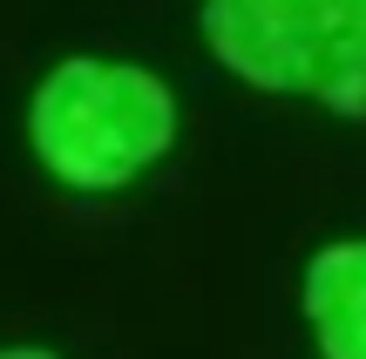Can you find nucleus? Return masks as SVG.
<instances>
[{"label": "nucleus", "instance_id": "obj_1", "mask_svg": "<svg viewBox=\"0 0 366 359\" xmlns=\"http://www.w3.org/2000/svg\"><path fill=\"white\" fill-rule=\"evenodd\" d=\"M27 136L48 176L68 190H122L170 156L177 143V95L136 61L75 54L34 89Z\"/></svg>", "mask_w": 366, "mask_h": 359}, {"label": "nucleus", "instance_id": "obj_2", "mask_svg": "<svg viewBox=\"0 0 366 359\" xmlns=\"http://www.w3.org/2000/svg\"><path fill=\"white\" fill-rule=\"evenodd\" d=\"M204 41L264 95L366 116V0H204Z\"/></svg>", "mask_w": 366, "mask_h": 359}, {"label": "nucleus", "instance_id": "obj_3", "mask_svg": "<svg viewBox=\"0 0 366 359\" xmlns=\"http://www.w3.org/2000/svg\"><path fill=\"white\" fill-rule=\"evenodd\" d=\"M305 325L326 359H366V238L326 244L305 265Z\"/></svg>", "mask_w": 366, "mask_h": 359}, {"label": "nucleus", "instance_id": "obj_4", "mask_svg": "<svg viewBox=\"0 0 366 359\" xmlns=\"http://www.w3.org/2000/svg\"><path fill=\"white\" fill-rule=\"evenodd\" d=\"M0 359H61V353H48V346H7Z\"/></svg>", "mask_w": 366, "mask_h": 359}]
</instances>
